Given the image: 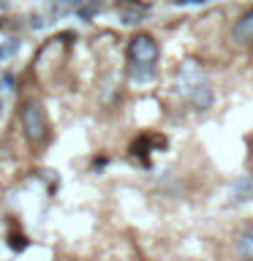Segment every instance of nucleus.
Wrapping results in <instances>:
<instances>
[{
    "label": "nucleus",
    "mask_w": 253,
    "mask_h": 261,
    "mask_svg": "<svg viewBox=\"0 0 253 261\" xmlns=\"http://www.w3.org/2000/svg\"><path fill=\"white\" fill-rule=\"evenodd\" d=\"M237 256L242 261H253V226H245L237 237Z\"/></svg>",
    "instance_id": "nucleus-5"
},
{
    "label": "nucleus",
    "mask_w": 253,
    "mask_h": 261,
    "mask_svg": "<svg viewBox=\"0 0 253 261\" xmlns=\"http://www.w3.org/2000/svg\"><path fill=\"white\" fill-rule=\"evenodd\" d=\"M19 122H22L24 139H28V142H33V144L44 142L46 134H49L46 114H44V109H41V103H36V101H28V103L19 109Z\"/></svg>",
    "instance_id": "nucleus-3"
},
{
    "label": "nucleus",
    "mask_w": 253,
    "mask_h": 261,
    "mask_svg": "<svg viewBox=\"0 0 253 261\" xmlns=\"http://www.w3.org/2000/svg\"><path fill=\"white\" fill-rule=\"evenodd\" d=\"M0 114H3V79H0Z\"/></svg>",
    "instance_id": "nucleus-7"
},
{
    "label": "nucleus",
    "mask_w": 253,
    "mask_h": 261,
    "mask_svg": "<svg viewBox=\"0 0 253 261\" xmlns=\"http://www.w3.org/2000/svg\"><path fill=\"white\" fill-rule=\"evenodd\" d=\"M177 82H180V93L185 95V101L191 103L196 112H204L212 106V87L207 82L204 68L196 60H185L180 65Z\"/></svg>",
    "instance_id": "nucleus-2"
},
{
    "label": "nucleus",
    "mask_w": 253,
    "mask_h": 261,
    "mask_svg": "<svg viewBox=\"0 0 253 261\" xmlns=\"http://www.w3.org/2000/svg\"><path fill=\"white\" fill-rule=\"evenodd\" d=\"M16 49H19V44H16V41H6V46H0V60H8V57H11Z\"/></svg>",
    "instance_id": "nucleus-6"
},
{
    "label": "nucleus",
    "mask_w": 253,
    "mask_h": 261,
    "mask_svg": "<svg viewBox=\"0 0 253 261\" xmlns=\"http://www.w3.org/2000/svg\"><path fill=\"white\" fill-rule=\"evenodd\" d=\"M158 55L161 49L150 33H136L128 41V71L136 85H147L158 73Z\"/></svg>",
    "instance_id": "nucleus-1"
},
{
    "label": "nucleus",
    "mask_w": 253,
    "mask_h": 261,
    "mask_svg": "<svg viewBox=\"0 0 253 261\" xmlns=\"http://www.w3.org/2000/svg\"><path fill=\"white\" fill-rule=\"evenodd\" d=\"M232 38L240 46H253V8H250V11H245L240 19H237L234 30H232Z\"/></svg>",
    "instance_id": "nucleus-4"
}]
</instances>
